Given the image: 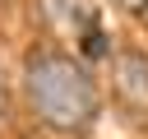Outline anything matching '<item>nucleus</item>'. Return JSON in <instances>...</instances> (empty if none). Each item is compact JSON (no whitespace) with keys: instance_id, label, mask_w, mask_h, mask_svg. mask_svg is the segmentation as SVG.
<instances>
[{"instance_id":"4","label":"nucleus","mask_w":148,"mask_h":139,"mask_svg":"<svg viewBox=\"0 0 148 139\" xmlns=\"http://www.w3.org/2000/svg\"><path fill=\"white\" fill-rule=\"evenodd\" d=\"M5 116H9V88H5V70H0V125H5Z\"/></svg>"},{"instance_id":"3","label":"nucleus","mask_w":148,"mask_h":139,"mask_svg":"<svg viewBox=\"0 0 148 139\" xmlns=\"http://www.w3.org/2000/svg\"><path fill=\"white\" fill-rule=\"evenodd\" d=\"M83 56H106V37H102L97 28L83 32Z\"/></svg>"},{"instance_id":"5","label":"nucleus","mask_w":148,"mask_h":139,"mask_svg":"<svg viewBox=\"0 0 148 139\" xmlns=\"http://www.w3.org/2000/svg\"><path fill=\"white\" fill-rule=\"evenodd\" d=\"M139 9H143V14H148V0H139Z\"/></svg>"},{"instance_id":"1","label":"nucleus","mask_w":148,"mask_h":139,"mask_svg":"<svg viewBox=\"0 0 148 139\" xmlns=\"http://www.w3.org/2000/svg\"><path fill=\"white\" fill-rule=\"evenodd\" d=\"M23 88H28V107L37 111V120L60 130V134L88 130L97 107H102L92 74L83 65H74L69 56H60V51L32 56L28 70H23Z\"/></svg>"},{"instance_id":"2","label":"nucleus","mask_w":148,"mask_h":139,"mask_svg":"<svg viewBox=\"0 0 148 139\" xmlns=\"http://www.w3.org/2000/svg\"><path fill=\"white\" fill-rule=\"evenodd\" d=\"M111 83L120 93V102L134 116H148V56L139 51H120L111 60Z\"/></svg>"},{"instance_id":"6","label":"nucleus","mask_w":148,"mask_h":139,"mask_svg":"<svg viewBox=\"0 0 148 139\" xmlns=\"http://www.w3.org/2000/svg\"><path fill=\"white\" fill-rule=\"evenodd\" d=\"M125 5H134V9H139V0H125Z\"/></svg>"}]
</instances>
